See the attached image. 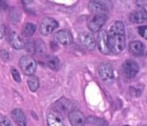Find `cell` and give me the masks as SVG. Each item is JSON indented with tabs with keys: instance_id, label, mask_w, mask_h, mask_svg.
Here are the masks:
<instances>
[{
	"instance_id": "obj_12",
	"label": "cell",
	"mask_w": 147,
	"mask_h": 126,
	"mask_svg": "<svg viewBox=\"0 0 147 126\" xmlns=\"http://www.w3.org/2000/svg\"><path fill=\"white\" fill-rule=\"evenodd\" d=\"M11 115L13 121L18 126H26L27 125V118H26V116L22 109L16 108V109L12 110L11 112Z\"/></svg>"
},
{
	"instance_id": "obj_14",
	"label": "cell",
	"mask_w": 147,
	"mask_h": 126,
	"mask_svg": "<svg viewBox=\"0 0 147 126\" xmlns=\"http://www.w3.org/2000/svg\"><path fill=\"white\" fill-rule=\"evenodd\" d=\"M9 40H10L11 45L16 50H21L25 47V42L24 41L23 37L15 31H12L10 33Z\"/></svg>"
},
{
	"instance_id": "obj_19",
	"label": "cell",
	"mask_w": 147,
	"mask_h": 126,
	"mask_svg": "<svg viewBox=\"0 0 147 126\" xmlns=\"http://www.w3.org/2000/svg\"><path fill=\"white\" fill-rule=\"evenodd\" d=\"M36 25L34 24H31V23H27L24 25L23 29H22V34L24 37H31L35 31H36Z\"/></svg>"
},
{
	"instance_id": "obj_21",
	"label": "cell",
	"mask_w": 147,
	"mask_h": 126,
	"mask_svg": "<svg viewBox=\"0 0 147 126\" xmlns=\"http://www.w3.org/2000/svg\"><path fill=\"white\" fill-rule=\"evenodd\" d=\"M88 122L94 126H108L107 122L103 118H97L94 116L88 117Z\"/></svg>"
},
{
	"instance_id": "obj_23",
	"label": "cell",
	"mask_w": 147,
	"mask_h": 126,
	"mask_svg": "<svg viewBox=\"0 0 147 126\" xmlns=\"http://www.w3.org/2000/svg\"><path fill=\"white\" fill-rule=\"evenodd\" d=\"M11 76L13 78V79L17 82V83H20L21 82V77H20V73L18 72V71L16 68H11Z\"/></svg>"
},
{
	"instance_id": "obj_16",
	"label": "cell",
	"mask_w": 147,
	"mask_h": 126,
	"mask_svg": "<svg viewBox=\"0 0 147 126\" xmlns=\"http://www.w3.org/2000/svg\"><path fill=\"white\" fill-rule=\"evenodd\" d=\"M129 50L135 56H141L144 51V45L140 41H132L129 44Z\"/></svg>"
},
{
	"instance_id": "obj_18",
	"label": "cell",
	"mask_w": 147,
	"mask_h": 126,
	"mask_svg": "<svg viewBox=\"0 0 147 126\" xmlns=\"http://www.w3.org/2000/svg\"><path fill=\"white\" fill-rule=\"evenodd\" d=\"M47 65L53 71H58L60 69V60L55 56H50L47 58Z\"/></svg>"
},
{
	"instance_id": "obj_25",
	"label": "cell",
	"mask_w": 147,
	"mask_h": 126,
	"mask_svg": "<svg viewBox=\"0 0 147 126\" xmlns=\"http://www.w3.org/2000/svg\"><path fill=\"white\" fill-rule=\"evenodd\" d=\"M95 1L100 4L101 5H103L107 11H109L112 8V3L110 0H95Z\"/></svg>"
},
{
	"instance_id": "obj_33",
	"label": "cell",
	"mask_w": 147,
	"mask_h": 126,
	"mask_svg": "<svg viewBox=\"0 0 147 126\" xmlns=\"http://www.w3.org/2000/svg\"><path fill=\"white\" fill-rule=\"evenodd\" d=\"M142 126H147V125H142Z\"/></svg>"
},
{
	"instance_id": "obj_17",
	"label": "cell",
	"mask_w": 147,
	"mask_h": 126,
	"mask_svg": "<svg viewBox=\"0 0 147 126\" xmlns=\"http://www.w3.org/2000/svg\"><path fill=\"white\" fill-rule=\"evenodd\" d=\"M88 9L93 14H105L107 12V10L103 5L96 2L95 0H91L89 2Z\"/></svg>"
},
{
	"instance_id": "obj_15",
	"label": "cell",
	"mask_w": 147,
	"mask_h": 126,
	"mask_svg": "<svg viewBox=\"0 0 147 126\" xmlns=\"http://www.w3.org/2000/svg\"><path fill=\"white\" fill-rule=\"evenodd\" d=\"M48 126H64L61 116L56 111H51L47 116Z\"/></svg>"
},
{
	"instance_id": "obj_6",
	"label": "cell",
	"mask_w": 147,
	"mask_h": 126,
	"mask_svg": "<svg viewBox=\"0 0 147 126\" xmlns=\"http://www.w3.org/2000/svg\"><path fill=\"white\" fill-rule=\"evenodd\" d=\"M58 22L52 18H44L40 25V31L42 35L48 36L58 28Z\"/></svg>"
},
{
	"instance_id": "obj_8",
	"label": "cell",
	"mask_w": 147,
	"mask_h": 126,
	"mask_svg": "<svg viewBox=\"0 0 147 126\" xmlns=\"http://www.w3.org/2000/svg\"><path fill=\"white\" fill-rule=\"evenodd\" d=\"M68 120L72 126H84L86 124V117L84 114L77 110H74L69 113Z\"/></svg>"
},
{
	"instance_id": "obj_28",
	"label": "cell",
	"mask_w": 147,
	"mask_h": 126,
	"mask_svg": "<svg viewBox=\"0 0 147 126\" xmlns=\"http://www.w3.org/2000/svg\"><path fill=\"white\" fill-rule=\"evenodd\" d=\"M8 8L7 3L5 0H0V11H5Z\"/></svg>"
},
{
	"instance_id": "obj_5",
	"label": "cell",
	"mask_w": 147,
	"mask_h": 126,
	"mask_svg": "<svg viewBox=\"0 0 147 126\" xmlns=\"http://www.w3.org/2000/svg\"><path fill=\"white\" fill-rule=\"evenodd\" d=\"M97 45L99 50L104 55H108L112 52L108 42V33L106 31H100L97 38Z\"/></svg>"
},
{
	"instance_id": "obj_4",
	"label": "cell",
	"mask_w": 147,
	"mask_h": 126,
	"mask_svg": "<svg viewBox=\"0 0 147 126\" xmlns=\"http://www.w3.org/2000/svg\"><path fill=\"white\" fill-rule=\"evenodd\" d=\"M107 17L105 14H93L88 19V27L93 32H97L105 25Z\"/></svg>"
},
{
	"instance_id": "obj_10",
	"label": "cell",
	"mask_w": 147,
	"mask_h": 126,
	"mask_svg": "<svg viewBox=\"0 0 147 126\" xmlns=\"http://www.w3.org/2000/svg\"><path fill=\"white\" fill-rule=\"evenodd\" d=\"M74 107L75 105H72V101L67 99V98H61L59 99L55 104H54V108H55V110L56 112H58L59 114L60 113H66L67 111H69V113L74 110Z\"/></svg>"
},
{
	"instance_id": "obj_27",
	"label": "cell",
	"mask_w": 147,
	"mask_h": 126,
	"mask_svg": "<svg viewBox=\"0 0 147 126\" xmlns=\"http://www.w3.org/2000/svg\"><path fill=\"white\" fill-rule=\"evenodd\" d=\"M0 57H1L4 61H8L10 58V55L7 50H0Z\"/></svg>"
},
{
	"instance_id": "obj_26",
	"label": "cell",
	"mask_w": 147,
	"mask_h": 126,
	"mask_svg": "<svg viewBox=\"0 0 147 126\" xmlns=\"http://www.w3.org/2000/svg\"><path fill=\"white\" fill-rule=\"evenodd\" d=\"M138 34H139L143 38H144V39L147 40V25L138 27Z\"/></svg>"
},
{
	"instance_id": "obj_22",
	"label": "cell",
	"mask_w": 147,
	"mask_h": 126,
	"mask_svg": "<svg viewBox=\"0 0 147 126\" xmlns=\"http://www.w3.org/2000/svg\"><path fill=\"white\" fill-rule=\"evenodd\" d=\"M25 48L28 52L34 54L36 51V44L33 40H29L27 43H25Z\"/></svg>"
},
{
	"instance_id": "obj_3",
	"label": "cell",
	"mask_w": 147,
	"mask_h": 126,
	"mask_svg": "<svg viewBox=\"0 0 147 126\" xmlns=\"http://www.w3.org/2000/svg\"><path fill=\"white\" fill-rule=\"evenodd\" d=\"M122 72L125 78H133L139 72V65L135 60L127 59L123 63Z\"/></svg>"
},
{
	"instance_id": "obj_2",
	"label": "cell",
	"mask_w": 147,
	"mask_h": 126,
	"mask_svg": "<svg viewBox=\"0 0 147 126\" xmlns=\"http://www.w3.org/2000/svg\"><path fill=\"white\" fill-rule=\"evenodd\" d=\"M19 66L25 75L31 76L36 72V62L30 56H24L19 60Z\"/></svg>"
},
{
	"instance_id": "obj_1",
	"label": "cell",
	"mask_w": 147,
	"mask_h": 126,
	"mask_svg": "<svg viewBox=\"0 0 147 126\" xmlns=\"http://www.w3.org/2000/svg\"><path fill=\"white\" fill-rule=\"evenodd\" d=\"M107 33L111 51L114 54L122 52L125 47V31L123 22H114L110 26Z\"/></svg>"
},
{
	"instance_id": "obj_31",
	"label": "cell",
	"mask_w": 147,
	"mask_h": 126,
	"mask_svg": "<svg viewBox=\"0 0 147 126\" xmlns=\"http://www.w3.org/2000/svg\"><path fill=\"white\" fill-rule=\"evenodd\" d=\"M24 1L26 2V3H32L34 0H24Z\"/></svg>"
},
{
	"instance_id": "obj_20",
	"label": "cell",
	"mask_w": 147,
	"mask_h": 126,
	"mask_svg": "<svg viewBox=\"0 0 147 126\" xmlns=\"http://www.w3.org/2000/svg\"><path fill=\"white\" fill-rule=\"evenodd\" d=\"M27 84H28V86L30 88V90L31 91H36L39 88V85H40V82H39V79L37 77L34 76V75H31L28 78V81H27Z\"/></svg>"
},
{
	"instance_id": "obj_13",
	"label": "cell",
	"mask_w": 147,
	"mask_h": 126,
	"mask_svg": "<svg viewBox=\"0 0 147 126\" xmlns=\"http://www.w3.org/2000/svg\"><path fill=\"white\" fill-rule=\"evenodd\" d=\"M79 41L81 44L86 47L88 50H94L96 45V41L92 34L89 33H82L79 36Z\"/></svg>"
},
{
	"instance_id": "obj_32",
	"label": "cell",
	"mask_w": 147,
	"mask_h": 126,
	"mask_svg": "<svg viewBox=\"0 0 147 126\" xmlns=\"http://www.w3.org/2000/svg\"><path fill=\"white\" fill-rule=\"evenodd\" d=\"M124 126H130V125H124Z\"/></svg>"
},
{
	"instance_id": "obj_29",
	"label": "cell",
	"mask_w": 147,
	"mask_h": 126,
	"mask_svg": "<svg viewBox=\"0 0 147 126\" xmlns=\"http://www.w3.org/2000/svg\"><path fill=\"white\" fill-rule=\"evenodd\" d=\"M5 34V27L0 23V38H3Z\"/></svg>"
},
{
	"instance_id": "obj_34",
	"label": "cell",
	"mask_w": 147,
	"mask_h": 126,
	"mask_svg": "<svg viewBox=\"0 0 147 126\" xmlns=\"http://www.w3.org/2000/svg\"><path fill=\"white\" fill-rule=\"evenodd\" d=\"M146 55H147V52H146Z\"/></svg>"
},
{
	"instance_id": "obj_11",
	"label": "cell",
	"mask_w": 147,
	"mask_h": 126,
	"mask_svg": "<svg viewBox=\"0 0 147 126\" xmlns=\"http://www.w3.org/2000/svg\"><path fill=\"white\" fill-rule=\"evenodd\" d=\"M55 40L61 44L67 45L73 42V36L69 31L61 30L55 34Z\"/></svg>"
},
{
	"instance_id": "obj_30",
	"label": "cell",
	"mask_w": 147,
	"mask_h": 126,
	"mask_svg": "<svg viewBox=\"0 0 147 126\" xmlns=\"http://www.w3.org/2000/svg\"><path fill=\"white\" fill-rule=\"evenodd\" d=\"M137 4L139 7H143L147 5V0H137Z\"/></svg>"
},
{
	"instance_id": "obj_9",
	"label": "cell",
	"mask_w": 147,
	"mask_h": 126,
	"mask_svg": "<svg viewBox=\"0 0 147 126\" xmlns=\"http://www.w3.org/2000/svg\"><path fill=\"white\" fill-rule=\"evenodd\" d=\"M129 19L133 24L144 23L147 21V12L144 7H138L130 14Z\"/></svg>"
},
{
	"instance_id": "obj_24",
	"label": "cell",
	"mask_w": 147,
	"mask_h": 126,
	"mask_svg": "<svg viewBox=\"0 0 147 126\" xmlns=\"http://www.w3.org/2000/svg\"><path fill=\"white\" fill-rule=\"evenodd\" d=\"M0 126H13L9 118L5 116H0Z\"/></svg>"
},
{
	"instance_id": "obj_7",
	"label": "cell",
	"mask_w": 147,
	"mask_h": 126,
	"mask_svg": "<svg viewBox=\"0 0 147 126\" xmlns=\"http://www.w3.org/2000/svg\"><path fill=\"white\" fill-rule=\"evenodd\" d=\"M98 72L104 82H111L113 79V69L109 63H101L98 68Z\"/></svg>"
}]
</instances>
